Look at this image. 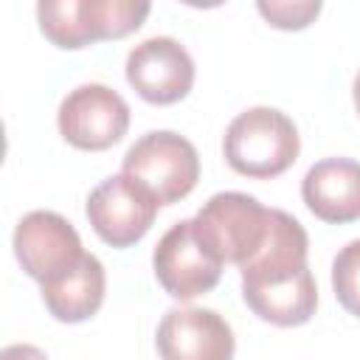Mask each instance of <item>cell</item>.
I'll return each instance as SVG.
<instances>
[{
    "label": "cell",
    "instance_id": "obj_9",
    "mask_svg": "<svg viewBox=\"0 0 360 360\" xmlns=\"http://www.w3.org/2000/svg\"><path fill=\"white\" fill-rule=\"evenodd\" d=\"M14 256L34 281L56 278L70 270L82 256V239L76 228L56 211H31L17 222Z\"/></svg>",
    "mask_w": 360,
    "mask_h": 360
},
{
    "label": "cell",
    "instance_id": "obj_6",
    "mask_svg": "<svg viewBox=\"0 0 360 360\" xmlns=\"http://www.w3.org/2000/svg\"><path fill=\"white\" fill-rule=\"evenodd\" d=\"M158 197L129 174L101 180L87 197V219L96 236L112 248H129L146 236L158 217Z\"/></svg>",
    "mask_w": 360,
    "mask_h": 360
},
{
    "label": "cell",
    "instance_id": "obj_12",
    "mask_svg": "<svg viewBox=\"0 0 360 360\" xmlns=\"http://www.w3.org/2000/svg\"><path fill=\"white\" fill-rule=\"evenodd\" d=\"M307 208L332 225L360 219V163L352 158H323L301 180Z\"/></svg>",
    "mask_w": 360,
    "mask_h": 360
},
{
    "label": "cell",
    "instance_id": "obj_2",
    "mask_svg": "<svg viewBox=\"0 0 360 360\" xmlns=\"http://www.w3.org/2000/svg\"><path fill=\"white\" fill-rule=\"evenodd\" d=\"M152 0H37L42 37L65 51L124 39L149 17Z\"/></svg>",
    "mask_w": 360,
    "mask_h": 360
},
{
    "label": "cell",
    "instance_id": "obj_17",
    "mask_svg": "<svg viewBox=\"0 0 360 360\" xmlns=\"http://www.w3.org/2000/svg\"><path fill=\"white\" fill-rule=\"evenodd\" d=\"M352 96H354V110L360 112V73L354 76V87H352Z\"/></svg>",
    "mask_w": 360,
    "mask_h": 360
},
{
    "label": "cell",
    "instance_id": "obj_4",
    "mask_svg": "<svg viewBox=\"0 0 360 360\" xmlns=\"http://www.w3.org/2000/svg\"><path fill=\"white\" fill-rule=\"evenodd\" d=\"M191 222L202 245L222 264L239 267L264 245L273 208H264L256 197L242 191H219L197 211Z\"/></svg>",
    "mask_w": 360,
    "mask_h": 360
},
{
    "label": "cell",
    "instance_id": "obj_1",
    "mask_svg": "<svg viewBox=\"0 0 360 360\" xmlns=\"http://www.w3.org/2000/svg\"><path fill=\"white\" fill-rule=\"evenodd\" d=\"M309 239L304 225L273 208L264 245L239 264L248 309L273 326H301L315 315L318 287L307 264Z\"/></svg>",
    "mask_w": 360,
    "mask_h": 360
},
{
    "label": "cell",
    "instance_id": "obj_7",
    "mask_svg": "<svg viewBox=\"0 0 360 360\" xmlns=\"http://www.w3.org/2000/svg\"><path fill=\"white\" fill-rule=\"evenodd\" d=\"M62 138L84 152H101L118 143L129 129V104L107 84H79L56 112Z\"/></svg>",
    "mask_w": 360,
    "mask_h": 360
},
{
    "label": "cell",
    "instance_id": "obj_8",
    "mask_svg": "<svg viewBox=\"0 0 360 360\" xmlns=\"http://www.w3.org/2000/svg\"><path fill=\"white\" fill-rule=\"evenodd\" d=\"M158 284L180 301L211 292L222 276V262L202 245L191 219L174 222L152 253Z\"/></svg>",
    "mask_w": 360,
    "mask_h": 360
},
{
    "label": "cell",
    "instance_id": "obj_5",
    "mask_svg": "<svg viewBox=\"0 0 360 360\" xmlns=\"http://www.w3.org/2000/svg\"><path fill=\"white\" fill-rule=\"evenodd\" d=\"M121 172L146 186L160 205H172L194 191L200 180V155L188 138L155 129L127 149Z\"/></svg>",
    "mask_w": 360,
    "mask_h": 360
},
{
    "label": "cell",
    "instance_id": "obj_15",
    "mask_svg": "<svg viewBox=\"0 0 360 360\" xmlns=\"http://www.w3.org/2000/svg\"><path fill=\"white\" fill-rule=\"evenodd\" d=\"M323 0H256L259 14L281 31H301L321 14Z\"/></svg>",
    "mask_w": 360,
    "mask_h": 360
},
{
    "label": "cell",
    "instance_id": "obj_10",
    "mask_svg": "<svg viewBox=\"0 0 360 360\" xmlns=\"http://www.w3.org/2000/svg\"><path fill=\"white\" fill-rule=\"evenodd\" d=\"M127 82L149 104H174L194 84V59L172 37H152L127 56Z\"/></svg>",
    "mask_w": 360,
    "mask_h": 360
},
{
    "label": "cell",
    "instance_id": "obj_13",
    "mask_svg": "<svg viewBox=\"0 0 360 360\" xmlns=\"http://www.w3.org/2000/svg\"><path fill=\"white\" fill-rule=\"evenodd\" d=\"M39 287H42V301L56 321L82 323L90 315H96L98 307L104 304V290H107L104 264L93 253H84L70 270L42 281Z\"/></svg>",
    "mask_w": 360,
    "mask_h": 360
},
{
    "label": "cell",
    "instance_id": "obj_14",
    "mask_svg": "<svg viewBox=\"0 0 360 360\" xmlns=\"http://www.w3.org/2000/svg\"><path fill=\"white\" fill-rule=\"evenodd\" d=\"M332 290L340 307L360 318V239L338 250L332 262Z\"/></svg>",
    "mask_w": 360,
    "mask_h": 360
},
{
    "label": "cell",
    "instance_id": "obj_16",
    "mask_svg": "<svg viewBox=\"0 0 360 360\" xmlns=\"http://www.w3.org/2000/svg\"><path fill=\"white\" fill-rule=\"evenodd\" d=\"M180 3H186V6H191V8H217V6H222L225 0H180Z\"/></svg>",
    "mask_w": 360,
    "mask_h": 360
},
{
    "label": "cell",
    "instance_id": "obj_11",
    "mask_svg": "<svg viewBox=\"0 0 360 360\" xmlns=\"http://www.w3.org/2000/svg\"><path fill=\"white\" fill-rule=\"evenodd\" d=\"M155 346L166 360H228L236 349L228 321L202 307H172L158 323Z\"/></svg>",
    "mask_w": 360,
    "mask_h": 360
},
{
    "label": "cell",
    "instance_id": "obj_3",
    "mask_svg": "<svg viewBox=\"0 0 360 360\" xmlns=\"http://www.w3.org/2000/svg\"><path fill=\"white\" fill-rule=\"evenodd\" d=\"M222 152L236 174L267 180L284 174L295 163L301 152V138L292 118L281 110L250 107L228 124Z\"/></svg>",
    "mask_w": 360,
    "mask_h": 360
}]
</instances>
